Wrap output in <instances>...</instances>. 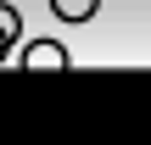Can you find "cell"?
Returning a JSON list of instances; mask_svg holds the SVG:
<instances>
[{
  "instance_id": "4",
  "label": "cell",
  "mask_w": 151,
  "mask_h": 145,
  "mask_svg": "<svg viewBox=\"0 0 151 145\" xmlns=\"http://www.w3.org/2000/svg\"><path fill=\"white\" fill-rule=\"evenodd\" d=\"M6 50H11V39H6V34H0V61H6Z\"/></svg>"
},
{
  "instance_id": "3",
  "label": "cell",
  "mask_w": 151,
  "mask_h": 145,
  "mask_svg": "<svg viewBox=\"0 0 151 145\" xmlns=\"http://www.w3.org/2000/svg\"><path fill=\"white\" fill-rule=\"evenodd\" d=\"M0 34H6V39H11V45H17V39H22V17H17V11H11V6H6V0H0Z\"/></svg>"
},
{
  "instance_id": "1",
  "label": "cell",
  "mask_w": 151,
  "mask_h": 145,
  "mask_svg": "<svg viewBox=\"0 0 151 145\" xmlns=\"http://www.w3.org/2000/svg\"><path fill=\"white\" fill-rule=\"evenodd\" d=\"M22 67H28V73H67L73 56H67V45H56V39H34V45H22Z\"/></svg>"
},
{
  "instance_id": "2",
  "label": "cell",
  "mask_w": 151,
  "mask_h": 145,
  "mask_svg": "<svg viewBox=\"0 0 151 145\" xmlns=\"http://www.w3.org/2000/svg\"><path fill=\"white\" fill-rule=\"evenodd\" d=\"M50 11H56L62 22H90V17L101 11V0H50Z\"/></svg>"
}]
</instances>
